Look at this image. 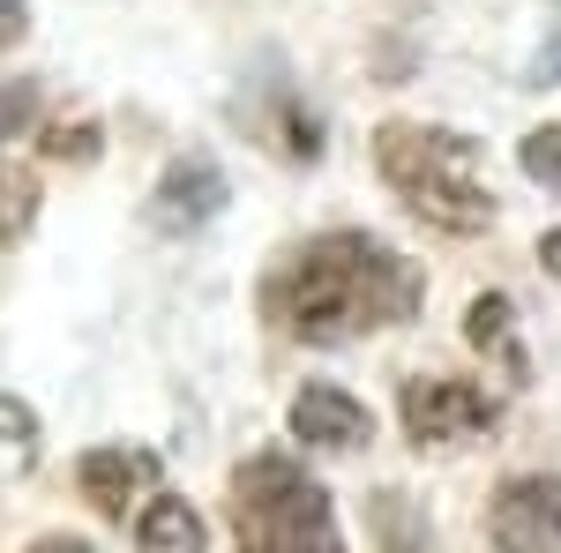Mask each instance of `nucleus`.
<instances>
[{
    "mask_svg": "<svg viewBox=\"0 0 561 553\" xmlns=\"http://www.w3.org/2000/svg\"><path fill=\"white\" fill-rule=\"evenodd\" d=\"M465 337H472V352H486V367L510 389L531 382V359H524V337H517V307L502 292H479L472 307H465Z\"/></svg>",
    "mask_w": 561,
    "mask_h": 553,
    "instance_id": "obj_9",
    "label": "nucleus"
},
{
    "mask_svg": "<svg viewBox=\"0 0 561 553\" xmlns=\"http://www.w3.org/2000/svg\"><path fill=\"white\" fill-rule=\"evenodd\" d=\"M31 120H38V83H0V142L31 135Z\"/></svg>",
    "mask_w": 561,
    "mask_h": 553,
    "instance_id": "obj_13",
    "label": "nucleus"
},
{
    "mask_svg": "<svg viewBox=\"0 0 561 553\" xmlns=\"http://www.w3.org/2000/svg\"><path fill=\"white\" fill-rule=\"evenodd\" d=\"M142 486H158V457L128 449V441H105L83 457V502L113 523H128V502H142Z\"/></svg>",
    "mask_w": 561,
    "mask_h": 553,
    "instance_id": "obj_8",
    "label": "nucleus"
},
{
    "mask_svg": "<svg viewBox=\"0 0 561 553\" xmlns=\"http://www.w3.org/2000/svg\"><path fill=\"white\" fill-rule=\"evenodd\" d=\"M31 553H90V546H83V539H38Z\"/></svg>",
    "mask_w": 561,
    "mask_h": 553,
    "instance_id": "obj_19",
    "label": "nucleus"
},
{
    "mask_svg": "<svg viewBox=\"0 0 561 553\" xmlns=\"http://www.w3.org/2000/svg\"><path fill=\"white\" fill-rule=\"evenodd\" d=\"M31 38V0H0V53Z\"/></svg>",
    "mask_w": 561,
    "mask_h": 553,
    "instance_id": "obj_16",
    "label": "nucleus"
},
{
    "mask_svg": "<svg viewBox=\"0 0 561 553\" xmlns=\"http://www.w3.org/2000/svg\"><path fill=\"white\" fill-rule=\"evenodd\" d=\"M45 158H98V128L90 120H76V128H45Z\"/></svg>",
    "mask_w": 561,
    "mask_h": 553,
    "instance_id": "obj_15",
    "label": "nucleus"
},
{
    "mask_svg": "<svg viewBox=\"0 0 561 553\" xmlns=\"http://www.w3.org/2000/svg\"><path fill=\"white\" fill-rule=\"evenodd\" d=\"M531 83H561V15L547 23V45H539V60H531Z\"/></svg>",
    "mask_w": 561,
    "mask_h": 553,
    "instance_id": "obj_17",
    "label": "nucleus"
},
{
    "mask_svg": "<svg viewBox=\"0 0 561 553\" xmlns=\"http://www.w3.org/2000/svg\"><path fill=\"white\" fill-rule=\"evenodd\" d=\"M232 203V187H225V172H217V158H173L165 165V180L150 187V232H165V240H187V232H203L217 210Z\"/></svg>",
    "mask_w": 561,
    "mask_h": 553,
    "instance_id": "obj_6",
    "label": "nucleus"
},
{
    "mask_svg": "<svg viewBox=\"0 0 561 553\" xmlns=\"http://www.w3.org/2000/svg\"><path fill=\"white\" fill-rule=\"evenodd\" d=\"M427 299L420 262L397 255L375 232H314L307 247L270 269L262 285V314L270 330L293 344H359L404 330Z\"/></svg>",
    "mask_w": 561,
    "mask_h": 553,
    "instance_id": "obj_1",
    "label": "nucleus"
},
{
    "mask_svg": "<svg viewBox=\"0 0 561 553\" xmlns=\"http://www.w3.org/2000/svg\"><path fill=\"white\" fill-rule=\"evenodd\" d=\"M135 546L142 553H203L210 531H203V516L187 509L180 494H150V502L135 509Z\"/></svg>",
    "mask_w": 561,
    "mask_h": 553,
    "instance_id": "obj_10",
    "label": "nucleus"
},
{
    "mask_svg": "<svg viewBox=\"0 0 561 553\" xmlns=\"http://www.w3.org/2000/svg\"><path fill=\"white\" fill-rule=\"evenodd\" d=\"M31 441H38V412L0 389V449H31Z\"/></svg>",
    "mask_w": 561,
    "mask_h": 553,
    "instance_id": "obj_14",
    "label": "nucleus"
},
{
    "mask_svg": "<svg viewBox=\"0 0 561 553\" xmlns=\"http://www.w3.org/2000/svg\"><path fill=\"white\" fill-rule=\"evenodd\" d=\"M539 262H547V277H554V285H561V224H554V232H547V240H539Z\"/></svg>",
    "mask_w": 561,
    "mask_h": 553,
    "instance_id": "obj_18",
    "label": "nucleus"
},
{
    "mask_svg": "<svg viewBox=\"0 0 561 553\" xmlns=\"http://www.w3.org/2000/svg\"><path fill=\"white\" fill-rule=\"evenodd\" d=\"M397 419H404V441H420V449H457L502 426V396L457 382V375H420L397 389Z\"/></svg>",
    "mask_w": 561,
    "mask_h": 553,
    "instance_id": "obj_4",
    "label": "nucleus"
},
{
    "mask_svg": "<svg viewBox=\"0 0 561 553\" xmlns=\"http://www.w3.org/2000/svg\"><path fill=\"white\" fill-rule=\"evenodd\" d=\"M517 165H524V180H539V187H561V120L554 128H531L517 142Z\"/></svg>",
    "mask_w": 561,
    "mask_h": 553,
    "instance_id": "obj_12",
    "label": "nucleus"
},
{
    "mask_svg": "<svg viewBox=\"0 0 561 553\" xmlns=\"http://www.w3.org/2000/svg\"><path fill=\"white\" fill-rule=\"evenodd\" d=\"M285 426H293V441L322 449V457H345V449H359V441H375V412L337 382H307L300 396H293Z\"/></svg>",
    "mask_w": 561,
    "mask_h": 553,
    "instance_id": "obj_7",
    "label": "nucleus"
},
{
    "mask_svg": "<svg viewBox=\"0 0 561 553\" xmlns=\"http://www.w3.org/2000/svg\"><path fill=\"white\" fill-rule=\"evenodd\" d=\"M486 539L494 553H561V479L554 471H517L486 502Z\"/></svg>",
    "mask_w": 561,
    "mask_h": 553,
    "instance_id": "obj_5",
    "label": "nucleus"
},
{
    "mask_svg": "<svg viewBox=\"0 0 561 553\" xmlns=\"http://www.w3.org/2000/svg\"><path fill=\"white\" fill-rule=\"evenodd\" d=\"M375 165H382L389 195L412 217H427L434 232H457L472 240L486 232L502 203H494V180L486 158L465 128H434V120H382L375 128Z\"/></svg>",
    "mask_w": 561,
    "mask_h": 553,
    "instance_id": "obj_2",
    "label": "nucleus"
},
{
    "mask_svg": "<svg viewBox=\"0 0 561 553\" xmlns=\"http://www.w3.org/2000/svg\"><path fill=\"white\" fill-rule=\"evenodd\" d=\"M31 224H38V172L0 165V247H23Z\"/></svg>",
    "mask_w": 561,
    "mask_h": 553,
    "instance_id": "obj_11",
    "label": "nucleus"
},
{
    "mask_svg": "<svg viewBox=\"0 0 561 553\" xmlns=\"http://www.w3.org/2000/svg\"><path fill=\"white\" fill-rule=\"evenodd\" d=\"M232 546L240 553H345L330 486L285 449L248 457L232 471Z\"/></svg>",
    "mask_w": 561,
    "mask_h": 553,
    "instance_id": "obj_3",
    "label": "nucleus"
}]
</instances>
